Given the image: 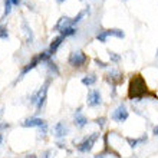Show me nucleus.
I'll return each mask as SVG.
<instances>
[{"mask_svg": "<svg viewBox=\"0 0 158 158\" xmlns=\"http://www.w3.org/2000/svg\"><path fill=\"white\" fill-rule=\"evenodd\" d=\"M63 40H65V38H63V36H58V38H55L53 40H52V43H50V48H49L50 53H52V55L56 53V50H58L59 46L62 45Z\"/></svg>", "mask_w": 158, "mask_h": 158, "instance_id": "obj_13", "label": "nucleus"}, {"mask_svg": "<svg viewBox=\"0 0 158 158\" xmlns=\"http://www.w3.org/2000/svg\"><path fill=\"white\" fill-rule=\"evenodd\" d=\"M71 26H72V19H71V17L62 16L58 20V23L55 25L53 30H55V32H60L62 29H65V27H71Z\"/></svg>", "mask_w": 158, "mask_h": 158, "instance_id": "obj_9", "label": "nucleus"}, {"mask_svg": "<svg viewBox=\"0 0 158 158\" xmlns=\"http://www.w3.org/2000/svg\"><path fill=\"white\" fill-rule=\"evenodd\" d=\"M12 0H4V16H7L9 13H10V10H12Z\"/></svg>", "mask_w": 158, "mask_h": 158, "instance_id": "obj_21", "label": "nucleus"}, {"mask_svg": "<svg viewBox=\"0 0 158 158\" xmlns=\"http://www.w3.org/2000/svg\"><path fill=\"white\" fill-rule=\"evenodd\" d=\"M99 138V132H92L89 137H86L81 144H78V151L79 152H89V151L94 148V144L98 141Z\"/></svg>", "mask_w": 158, "mask_h": 158, "instance_id": "obj_4", "label": "nucleus"}, {"mask_svg": "<svg viewBox=\"0 0 158 158\" xmlns=\"http://www.w3.org/2000/svg\"><path fill=\"white\" fill-rule=\"evenodd\" d=\"M105 32H106L108 36H115V38H118V39L125 38V33L121 29H108V30H105Z\"/></svg>", "mask_w": 158, "mask_h": 158, "instance_id": "obj_17", "label": "nucleus"}, {"mask_svg": "<svg viewBox=\"0 0 158 158\" xmlns=\"http://www.w3.org/2000/svg\"><path fill=\"white\" fill-rule=\"evenodd\" d=\"M157 58H158V49H157Z\"/></svg>", "mask_w": 158, "mask_h": 158, "instance_id": "obj_31", "label": "nucleus"}, {"mask_svg": "<svg viewBox=\"0 0 158 158\" xmlns=\"http://www.w3.org/2000/svg\"><path fill=\"white\" fill-rule=\"evenodd\" d=\"M68 62L73 68H81L88 62V56L83 53L82 50H73V52H71V55H69Z\"/></svg>", "mask_w": 158, "mask_h": 158, "instance_id": "obj_3", "label": "nucleus"}, {"mask_svg": "<svg viewBox=\"0 0 158 158\" xmlns=\"http://www.w3.org/2000/svg\"><path fill=\"white\" fill-rule=\"evenodd\" d=\"M89 13H91L89 7H86L85 10H81V12H79L78 15H76V16L73 17V19H72V26H75L76 23H79V22H81V20L83 19V16H86V15H89Z\"/></svg>", "mask_w": 158, "mask_h": 158, "instance_id": "obj_15", "label": "nucleus"}, {"mask_svg": "<svg viewBox=\"0 0 158 158\" xmlns=\"http://www.w3.org/2000/svg\"><path fill=\"white\" fill-rule=\"evenodd\" d=\"M46 122L40 118H29V119H25L22 122V127H26V128H29V127H39L40 128L42 125H45Z\"/></svg>", "mask_w": 158, "mask_h": 158, "instance_id": "obj_10", "label": "nucleus"}, {"mask_svg": "<svg viewBox=\"0 0 158 158\" xmlns=\"http://www.w3.org/2000/svg\"><path fill=\"white\" fill-rule=\"evenodd\" d=\"M152 134H154V135H158V125H157V127H154V129H152Z\"/></svg>", "mask_w": 158, "mask_h": 158, "instance_id": "obj_28", "label": "nucleus"}, {"mask_svg": "<svg viewBox=\"0 0 158 158\" xmlns=\"http://www.w3.org/2000/svg\"><path fill=\"white\" fill-rule=\"evenodd\" d=\"M22 26H23V29H25V33H26V40H27V43H32L33 42V33H32V29L29 27V25H27V22L23 20V23H22Z\"/></svg>", "mask_w": 158, "mask_h": 158, "instance_id": "obj_16", "label": "nucleus"}, {"mask_svg": "<svg viewBox=\"0 0 158 158\" xmlns=\"http://www.w3.org/2000/svg\"><path fill=\"white\" fill-rule=\"evenodd\" d=\"M88 106H92V108H95V106H99L102 104V96H101V92L98 89H92V91L88 92Z\"/></svg>", "mask_w": 158, "mask_h": 158, "instance_id": "obj_6", "label": "nucleus"}, {"mask_svg": "<svg viewBox=\"0 0 158 158\" xmlns=\"http://www.w3.org/2000/svg\"><path fill=\"white\" fill-rule=\"evenodd\" d=\"M105 81H106L108 83H111V85L115 88L117 85H119V83L124 82V75H122L119 71H117V69H112L111 72H108V73H106Z\"/></svg>", "mask_w": 158, "mask_h": 158, "instance_id": "obj_5", "label": "nucleus"}, {"mask_svg": "<svg viewBox=\"0 0 158 158\" xmlns=\"http://www.w3.org/2000/svg\"><path fill=\"white\" fill-rule=\"evenodd\" d=\"M95 122L98 125H99V128H104L105 127V122H106V118H104V117H101V118H96L95 119Z\"/></svg>", "mask_w": 158, "mask_h": 158, "instance_id": "obj_25", "label": "nucleus"}, {"mask_svg": "<svg viewBox=\"0 0 158 158\" xmlns=\"http://www.w3.org/2000/svg\"><path fill=\"white\" fill-rule=\"evenodd\" d=\"M0 142H2V135H0Z\"/></svg>", "mask_w": 158, "mask_h": 158, "instance_id": "obj_30", "label": "nucleus"}, {"mask_svg": "<svg viewBox=\"0 0 158 158\" xmlns=\"http://www.w3.org/2000/svg\"><path fill=\"white\" fill-rule=\"evenodd\" d=\"M96 82V76L94 75V73H91V75H86L82 78V83L85 85V86H91V85H94V83Z\"/></svg>", "mask_w": 158, "mask_h": 158, "instance_id": "obj_18", "label": "nucleus"}, {"mask_svg": "<svg viewBox=\"0 0 158 158\" xmlns=\"http://www.w3.org/2000/svg\"><path fill=\"white\" fill-rule=\"evenodd\" d=\"M108 55H109V59H111L112 62L118 63V62H119V60H121V55L115 53V52H111V50H109V52H108Z\"/></svg>", "mask_w": 158, "mask_h": 158, "instance_id": "obj_24", "label": "nucleus"}, {"mask_svg": "<svg viewBox=\"0 0 158 158\" xmlns=\"http://www.w3.org/2000/svg\"><path fill=\"white\" fill-rule=\"evenodd\" d=\"M56 2H58V3H63V2H65V0H56Z\"/></svg>", "mask_w": 158, "mask_h": 158, "instance_id": "obj_29", "label": "nucleus"}, {"mask_svg": "<svg viewBox=\"0 0 158 158\" xmlns=\"http://www.w3.org/2000/svg\"><path fill=\"white\" fill-rule=\"evenodd\" d=\"M39 58H40L42 62H49L50 58H52V53H50V50H45V52H42L40 55H39Z\"/></svg>", "mask_w": 158, "mask_h": 158, "instance_id": "obj_20", "label": "nucleus"}, {"mask_svg": "<svg viewBox=\"0 0 158 158\" xmlns=\"http://www.w3.org/2000/svg\"><path fill=\"white\" fill-rule=\"evenodd\" d=\"M106 38H108V35H106L105 30H102V32H99V33L96 35V40H99L101 43H105V42H106Z\"/></svg>", "mask_w": 158, "mask_h": 158, "instance_id": "obj_22", "label": "nucleus"}, {"mask_svg": "<svg viewBox=\"0 0 158 158\" xmlns=\"http://www.w3.org/2000/svg\"><path fill=\"white\" fill-rule=\"evenodd\" d=\"M76 33V29L73 27V26H71V27H65V29L60 30V36H63V38H68V36H72V35Z\"/></svg>", "mask_w": 158, "mask_h": 158, "instance_id": "obj_19", "label": "nucleus"}, {"mask_svg": "<svg viewBox=\"0 0 158 158\" xmlns=\"http://www.w3.org/2000/svg\"><path fill=\"white\" fill-rule=\"evenodd\" d=\"M49 83H50L49 81H46V82L43 83V86H42L36 94H33L32 98H30V102H32L33 105H36L38 111H40V109L43 108V105H45L46 94H48V86H49Z\"/></svg>", "mask_w": 158, "mask_h": 158, "instance_id": "obj_2", "label": "nucleus"}, {"mask_svg": "<svg viewBox=\"0 0 158 158\" xmlns=\"http://www.w3.org/2000/svg\"><path fill=\"white\" fill-rule=\"evenodd\" d=\"M95 63L98 65L99 68H106L108 66V63H105V62H102L101 59H98V58H95Z\"/></svg>", "mask_w": 158, "mask_h": 158, "instance_id": "obj_26", "label": "nucleus"}, {"mask_svg": "<svg viewBox=\"0 0 158 158\" xmlns=\"http://www.w3.org/2000/svg\"><path fill=\"white\" fill-rule=\"evenodd\" d=\"M12 3H13V6H19V4H20V0H12Z\"/></svg>", "mask_w": 158, "mask_h": 158, "instance_id": "obj_27", "label": "nucleus"}, {"mask_svg": "<svg viewBox=\"0 0 158 158\" xmlns=\"http://www.w3.org/2000/svg\"><path fill=\"white\" fill-rule=\"evenodd\" d=\"M111 118H112L115 122H124V121L128 119V111H127V108H125L124 105L121 104L119 106L112 112Z\"/></svg>", "mask_w": 158, "mask_h": 158, "instance_id": "obj_7", "label": "nucleus"}, {"mask_svg": "<svg viewBox=\"0 0 158 158\" xmlns=\"http://www.w3.org/2000/svg\"><path fill=\"white\" fill-rule=\"evenodd\" d=\"M68 132H69V128L65 122H58V124L53 127V135L56 138H62V137H66Z\"/></svg>", "mask_w": 158, "mask_h": 158, "instance_id": "obj_8", "label": "nucleus"}, {"mask_svg": "<svg viewBox=\"0 0 158 158\" xmlns=\"http://www.w3.org/2000/svg\"><path fill=\"white\" fill-rule=\"evenodd\" d=\"M145 95H148V86H147L145 79L142 78L139 73L134 75L129 79V85H128V98L129 99H142Z\"/></svg>", "mask_w": 158, "mask_h": 158, "instance_id": "obj_1", "label": "nucleus"}, {"mask_svg": "<svg viewBox=\"0 0 158 158\" xmlns=\"http://www.w3.org/2000/svg\"><path fill=\"white\" fill-rule=\"evenodd\" d=\"M39 62H40V58H39V56H35V58L32 59V60H30V62L27 63V65H26V66L23 68V69H22V72H20V78H22V76H25L26 73H27V72L30 71V69L36 68V65H38Z\"/></svg>", "mask_w": 158, "mask_h": 158, "instance_id": "obj_12", "label": "nucleus"}, {"mask_svg": "<svg viewBox=\"0 0 158 158\" xmlns=\"http://www.w3.org/2000/svg\"><path fill=\"white\" fill-rule=\"evenodd\" d=\"M0 39H9V32L6 26H0Z\"/></svg>", "mask_w": 158, "mask_h": 158, "instance_id": "obj_23", "label": "nucleus"}, {"mask_svg": "<svg viewBox=\"0 0 158 158\" xmlns=\"http://www.w3.org/2000/svg\"><path fill=\"white\" fill-rule=\"evenodd\" d=\"M86 124H88V118L81 114V108H79L75 114V125L78 127V128H83Z\"/></svg>", "mask_w": 158, "mask_h": 158, "instance_id": "obj_11", "label": "nucleus"}, {"mask_svg": "<svg viewBox=\"0 0 158 158\" xmlns=\"http://www.w3.org/2000/svg\"><path fill=\"white\" fill-rule=\"evenodd\" d=\"M147 141V135H142L141 138H127V142L129 144L131 148H135L138 144H144Z\"/></svg>", "mask_w": 158, "mask_h": 158, "instance_id": "obj_14", "label": "nucleus"}]
</instances>
